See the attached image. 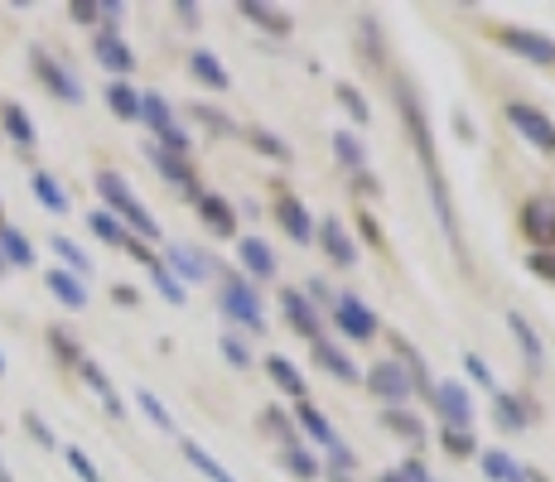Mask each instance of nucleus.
Masks as SVG:
<instances>
[{"mask_svg": "<svg viewBox=\"0 0 555 482\" xmlns=\"http://www.w3.org/2000/svg\"><path fill=\"white\" fill-rule=\"evenodd\" d=\"M396 107H401V116H406V126H411V140H416V150H420V164H425V174H430V188H435V208H440V227L449 232L454 251L464 256V241H459V227H454V208H449V198H444V184H440V164H435L430 126H425V116H420V102L411 97V87H406V82H396Z\"/></svg>", "mask_w": 555, "mask_h": 482, "instance_id": "f257e3e1", "label": "nucleus"}, {"mask_svg": "<svg viewBox=\"0 0 555 482\" xmlns=\"http://www.w3.org/2000/svg\"><path fill=\"white\" fill-rule=\"evenodd\" d=\"M97 193H102L107 213L116 217L121 227H131V232H136V241H160V222L145 213V203L131 193V184H126L116 169H102V174H97Z\"/></svg>", "mask_w": 555, "mask_h": 482, "instance_id": "f03ea898", "label": "nucleus"}, {"mask_svg": "<svg viewBox=\"0 0 555 482\" xmlns=\"http://www.w3.org/2000/svg\"><path fill=\"white\" fill-rule=\"evenodd\" d=\"M333 328H338L343 338H353V343H372V338H377V314L348 290V295L333 299Z\"/></svg>", "mask_w": 555, "mask_h": 482, "instance_id": "7ed1b4c3", "label": "nucleus"}, {"mask_svg": "<svg viewBox=\"0 0 555 482\" xmlns=\"http://www.w3.org/2000/svg\"><path fill=\"white\" fill-rule=\"evenodd\" d=\"M507 121H512V131L522 135L527 145L546 150V155L555 150V121L541 107H531V102H507Z\"/></svg>", "mask_w": 555, "mask_h": 482, "instance_id": "20e7f679", "label": "nucleus"}, {"mask_svg": "<svg viewBox=\"0 0 555 482\" xmlns=\"http://www.w3.org/2000/svg\"><path fill=\"white\" fill-rule=\"evenodd\" d=\"M218 304H222V314L232 323H242V328H251V333H261L266 328V319H261V299H256V290H251L247 280H227L222 285V295H218Z\"/></svg>", "mask_w": 555, "mask_h": 482, "instance_id": "39448f33", "label": "nucleus"}, {"mask_svg": "<svg viewBox=\"0 0 555 482\" xmlns=\"http://www.w3.org/2000/svg\"><path fill=\"white\" fill-rule=\"evenodd\" d=\"M34 73H39V82L49 87V97H58V102H68V107H78L83 102V82L73 78L63 63H58L54 54H44V49H34Z\"/></svg>", "mask_w": 555, "mask_h": 482, "instance_id": "423d86ee", "label": "nucleus"}, {"mask_svg": "<svg viewBox=\"0 0 555 482\" xmlns=\"http://www.w3.org/2000/svg\"><path fill=\"white\" fill-rule=\"evenodd\" d=\"M367 391L382 396L387 405H401V401H411L416 381H411V372H406L401 362H377V367L367 372Z\"/></svg>", "mask_w": 555, "mask_h": 482, "instance_id": "0eeeda50", "label": "nucleus"}, {"mask_svg": "<svg viewBox=\"0 0 555 482\" xmlns=\"http://www.w3.org/2000/svg\"><path fill=\"white\" fill-rule=\"evenodd\" d=\"M522 232L536 251H555V198H531L522 203Z\"/></svg>", "mask_w": 555, "mask_h": 482, "instance_id": "6e6552de", "label": "nucleus"}, {"mask_svg": "<svg viewBox=\"0 0 555 482\" xmlns=\"http://www.w3.org/2000/svg\"><path fill=\"white\" fill-rule=\"evenodd\" d=\"M435 405H440V415H444V429L473 425V401L459 381H440V386H435Z\"/></svg>", "mask_w": 555, "mask_h": 482, "instance_id": "1a4fd4ad", "label": "nucleus"}, {"mask_svg": "<svg viewBox=\"0 0 555 482\" xmlns=\"http://www.w3.org/2000/svg\"><path fill=\"white\" fill-rule=\"evenodd\" d=\"M314 241H319V246L333 256V266H358V246H353L348 227H343L338 217H324V222L314 227Z\"/></svg>", "mask_w": 555, "mask_h": 482, "instance_id": "9d476101", "label": "nucleus"}, {"mask_svg": "<svg viewBox=\"0 0 555 482\" xmlns=\"http://www.w3.org/2000/svg\"><path fill=\"white\" fill-rule=\"evenodd\" d=\"M78 376H83V381H87V391H92L97 401L107 405V415H111V420H126V405H121V396H116V386H111V376L102 372V367H97L92 357H83V362H78Z\"/></svg>", "mask_w": 555, "mask_h": 482, "instance_id": "9b49d317", "label": "nucleus"}, {"mask_svg": "<svg viewBox=\"0 0 555 482\" xmlns=\"http://www.w3.org/2000/svg\"><path fill=\"white\" fill-rule=\"evenodd\" d=\"M502 44L531 63H555V39L536 34V29H502Z\"/></svg>", "mask_w": 555, "mask_h": 482, "instance_id": "f8f14e48", "label": "nucleus"}, {"mask_svg": "<svg viewBox=\"0 0 555 482\" xmlns=\"http://www.w3.org/2000/svg\"><path fill=\"white\" fill-rule=\"evenodd\" d=\"M92 54H97V63H102V68H111V73H116V82L126 78L131 68H136V54H131V44H126L121 34H107V29L97 34V49H92Z\"/></svg>", "mask_w": 555, "mask_h": 482, "instance_id": "ddd939ff", "label": "nucleus"}, {"mask_svg": "<svg viewBox=\"0 0 555 482\" xmlns=\"http://www.w3.org/2000/svg\"><path fill=\"white\" fill-rule=\"evenodd\" d=\"M237 261H242V270H247L251 280H276V251L261 237L237 241Z\"/></svg>", "mask_w": 555, "mask_h": 482, "instance_id": "4468645a", "label": "nucleus"}, {"mask_svg": "<svg viewBox=\"0 0 555 482\" xmlns=\"http://www.w3.org/2000/svg\"><path fill=\"white\" fill-rule=\"evenodd\" d=\"M160 266H165L179 285H184V280H208V270H213L194 246H165V261H160Z\"/></svg>", "mask_w": 555, "mask_h": 482, "instance_id": "2eb2a0df", "label": "nucleus"}, {"mask_svg": "<svg viewBox=\"0 0 555 482\" xmlns=\"http://www.w3.org/2000/svg\"><path fill=\"white\" fill-rule=\"evenodd\" d=\"M280 309H285V319L295 323V333H305V338L319 343V314L305 299V290H280Z\"/></svg>", "mask_w": 555, "mask_h": 482, "instance_id": "dca6fc26", "label": "nucleus"}, {"mask_svg": "<svg viewBox=\"0 0 555 482\" xmlns=\"http://www.w3.org/2000/svg\"><path fill=\"white\" fill-rule=\"evenodd\" d=\"M150 160H155V169L165 174L169 184H179L189 198H203L198 193V179H194V169H189V160H179V155H169V150H160V145H150Z\"/></svg>", "mask_w": 555, "mask_h": 482, "instance_id": "f3484780", "label": "nucleus"}, {"mask_svg": "<svg viewBox=\"0 0 555 482\" xmlns=\"http://www.w3.org/2000/svg\"><path fill=\"white\" fill-rule=\"evenodd\" d=\"M198 217H203V227H208L213 237H232V232H237V213H232V203H222L218 193H203V198H198Z\"/></svg>", "mask_w": 555, "mask_h": 482, "instance_id": "a211bd4d", "label": "nucleus"}, {"mask_svg": "<svg viewBox=\"0 0 555 482\" xmlns=\"http://www.w3.org/2000/svg\"><path fill=\"white\" fill-rule=\"evenodd\" d=\"M507 328H512V343H517V348H522V357H527V367H541V362H546V343H541V333H536V328H531L517 309L507 314Z\"/></svg>", "mask_w": 555, "mask_h": 482, "instance_id": "6ab92c4d", "label": "nucleus"}, {"mask_svg": "<svg viewBox=\"0 0 555 482\" xmlns=\"http://www.w3.org/2000/svg\"><path fill=\"white\" fill-rule=\"evenodd\" d=\"M49 295H54L63 309H73V314H78V309H87V285L78 280V275H68L63 266L49 270Z\"/></svg>", "mask_w": 555, "mask_h": 482, "instance_id": "aec40b11", "label": "nucleus"}, {"mask_svg": "<svg viewBox=\"0 0 555 482\" xmlns=\"http://www.w3.org/2000/svg\"><path fill=\"white\" fill-rule=\"evenodd\" d=\"M493 415H498V425H502V429H527L531 420H536L531 401L512 396V391H498V396H493Z\"/></svg>", "mask_w": 555, "mask_h": 482, "instance_id": "412c9836", "label": "nucleus"}, {"mask_svg": "<svg viewBox=\"0 0 555 482\" xmlns=\"http://www.w3.org/2000/svg\"><path fill=\"white\" fill-rule=\"evenodd\" d=\"M29 188H34V198H39V203H44V208H49L54 217H63L68 208H73V203H68V188L58 184V179L49 174V169H34V179H29Z\"/></svg>", "mask_w": 555, "mask_h": 482, "instance_id": "4be33fe9", "label": "nucleus"}, {"mask_svg": "<svg viewBox=\"0 0 555 482\" xmlns=\"http://www.w3.org/2000/svg\"><path fill=\"white\" fill-rule=\"evenodd\" d=\"M266 376L276 381L290 401H305V376H300V367H295L290 357H280V352L276 357H266Z\"/></svg>", "mask_w": 555, "mask_h": 482, "instance_id": "5701e85b", "label": "nucleus"}, {"mask_svg": "<svg viewBox=\"0 0 555 482\" xmlns=\"http://www.w3.org/2000/svg\"><path fill=\"white\" fill-rule=\"evenodd\" d=\"M189 73H194L203 87H213V92H227V87H232L227 68H222L218 54H208V49H194V54H189Z\"/></svg>", "mask_w": 555, "mask_h": 482, "instance_id": "b1692460", "label": "nucleus"}, {"mask_svg": "<svg viewBox=\"0 0 555 482\" xmlns=\"http://www.w3.org/2000/svg\"><path fill=\"white\" fill-rule=\"evenodd\" d=\"M0 126H5V135H10L15 145H25V150L39 140V131H34V116H29L20 102H5V107H0Z\"/></svg>", "mask_w": 555, "mask_h": 482, "instance_id": "393cba45", "label": "nucleus"}, {"mask_svg": "<svg viewBox=\"0 0 555 482\" xmlns=\"http://www.w3.org/2000/svg\"><path fill=\"white\" fill-rule=\"evenodd\" d=\"M242 15H247L251 25H261L266 34H290V25H295L280 5H266V0H242Z\"/></svg>", "mask_w": 555, "mask_h": 482, "instance_id": "a878e982", "label": "nucleus"}, {"mask_svg": "<svg viewBox=\"0 0 555 482\" xmlns=\"http://www.w3.org/2000/svg\"><path fill=\"white\" fill-rule=\"evenodd\" d=\"M314 362H319L329 376H338V381H362V372L353 367V357L343 348H333V343H324V338L314 343Z\"/></svg>", "mask_w": 555, "mask_h": 482, "instance_id": "bb28decb", "label": "nucleus"}, {"mask_svg": "<svg viewBox=\"0 0 555 482\" xmlns=\"http://www.w3.org/2000/svg\"><path fill=\"white\" fill-rule=\"evenodd\" d=\"M483 463V473H488V482H531V473L517 463L512 454H502V449H488V454L478 458Z\"/></svg>", "mask_w": 555, "mask_h": 482, "instance_id": "cd10ccee", "label": "nucleus"}, {"mask_svg": "<svg viewBox=\"0 0 555 482\" xmlns=\"http://www.w3.org/2000/svg\"><path fill=\"white\" fill-rule=\"evenodd\" d=\"M276 217H280V227H285V237H295L300 246L314 241V217L305 213V203H295V198H290V203H280Z\"/></svg>", "mask_w": 555, "mask_h": 482, "instance_id": "c85d7f7f", "label": "nucleus"}, {"mask_svg": "<svg viewBox=\"0 0 555 482\" xmlns=\"http://www.w3.org/2000/svg\"><path fill=\"white\" fill-rule=\"evenodd\" d=\"M295 420L309 429V439H314V444H324V449H338V444H343V439H338V429H333L329 420H324V415H319V410H314L309 401L295 405Z\"/></svg>", "mask_w": 555, "mask_h": 482, "instance_id": "c756f323", "label": "nucleus"}, {"mask_svg": "<svg viewBox=\"0 0 555 482\" xmlns=\"http://www.w3.org/2000/svg\"><path fill=\"white\" fill-rule=\"evenodd\" d=\"M0 256H5V266H20V270L34 266V246H29V237L20 227H0Z\"/></svg>", "mask_w": 555, "mask_h": 482, "instance_id": "7c9ffc66", "label": "nucleus"}, {"mask_svg": "<svg viewBox=\"0 0 555 482\" xmlns=\"http://www.w3.org/2000/svg\"><path fill=\"white\" fill-rule=\"evenodd\" d=\"M179 454L189 458V463H194V468H198V473H203L208 482H237V478H232V473H227V468L218 463V458L208 454L203 444H194V439H179Z\"/></svg>", "mask_w": 555, "mask_h": 482, "instance_id": "2f4dec72", "label": "nucleus"}, {"mask_svg": "<svg viewBox=\"0 0 555 482\" xmlns=\"http://www.w3.org/2000/svg\"><path fill=\"white\" fill-rule=\"evenodd\" d=\"M102 97H107L111 116H121V121H140V92L131 87V82H111Z\"/></svg>", "mask_w": 555, "mask_h": 482, "instance_id": "473e14b6", "label": "nucleus"}, {"mask_svg": "<svg viewBox=\"0 0 555 482\" xmlns=\"http://www.w3.org/2000/svg\"><path fill=\"white\" fill-rule=\"evenodd\" d=\"M140 121H145L155 135H165L169 126H174V111H169V102L160 92H140Z\"/></svg>", "mask_w": 555, "mask_h": 482, "instance_id": "72a5a7b5", "label": "nucleus"}, {"mask_svg": "<svg viewBox=\"0 0 555 482\" xmlns=\"http://www.w3.org/2000/svg\"><path fill=\"white\" fill-rule=\"evenodd\" d=\"M382 425H391L406 444H425V425H420V415L401 410V405H387V410H382Z\"/></svg>", "mask_w": 555, "mask_h": 482, "instance_id": "f704fd0d", "label": "nucleus"}, {"mask_svg": "<svg viewBox=\"0 0 555 482\" xmlns=\"http://www.w3.org/2000/svg\"><path fill=\"white\" fill-rule=\"evenodd\" d=\"M49 251H58V261L68 266V275H78V280H87V275H92V261H87V251L78 246V241L49 237Z\"/></svg>", "mask_w": 555, "mask_h": 482, "instance_id": "c9c22d12", "label": "nucleus"}, {"mask_svg": "<svg viewBox=\"0 0 555 482\" xmlns=\"http://www.w3.org/2000/svg\"><path fill=\"white\" fill-rule=\"evenodd\" d=\"M87 227H92V237H102L107 246H121V251H126V241H131V232H126V227H121V222H116L107 208L87 213Z\"/></svg>", "mask_w": 555, "mask_h": 482, "instance_id": "e433bc0d", "label": "nucleus"}, {"mask_svg": "<svg viewBox=\"0 0 555 482\" xmlns=\"http://www.w3.org/2000/svg\"><path fill=\"white\" fill-rule=\"evenodd\" d=\"M136 405L145 410V415H150V425H155V429H165V434H179V425H174V415L165 410V401H160L155 391H145V386H140V391H136Z\"/></svg>", "mask_w": 555, "mask_h": 482, "instance_id": "4c0bfd02", "label": "nucleus"}, {"mask_svg": "<svg viewBox=\"0 0 555 482\" xmlns=\"http://www.w3.org/2000/svg\"><path fill=\"white\" fill-rule=\"evenodd\" d=\"M285 468H290V473H295L300 482H314V478H319V458L309 454L305 444H285Z\"/></svg>", "mask_w": 555, "mask_h": 482, "instance_id": "58836bf2", "label": "nucleus"}, {"mask_svg": "<svg viewBox=\"0 0 555 482\" xmlns=\"http://www.w3.org/2000/svg\"><path fill=\"white\" fill-rule=\"evenodd\" d=\"M333 155L348 164V169H358V174H362V160H367V150H362V140L353 131H333Z\"/></svg>", "mask_w": 555, "mask_h": 482, "instance_id": "ea45409f", "label": "nucleus"}, {"mask_svg": "<svg viewBox=\"0 0 555 482\" xmlns=\"http://www.w3.org/2000/svg\"><path fill=\"white\" fill-rule=\"evenodd\" d=\"M150 275H155V290H160V295H165L169 304H184V299H189V290H184V285H179V280H174V275H169V270L160 266V256L150 261Z\"/></svg>", "mask_w": 555, "mask_h": 482, "instance_id": "a19ab883", "label": "nucleus"}, {"mask_svg": "<svg viewBox=\"0 0 555 482\" xmlns=\"http://www.w3.org/2000/svg\"><path fill=\"white\" fill-rule=\"evenodd\" d=\"M63 458H68V468H73V473H78L83 482H102L97 463H92V458H87L83 449H78V444H68V449H63Z\"/></svg>", "mask_w": 555, "mask_h": 482, "instance_id": "79ce46f5", "label": "nucleus"}, {"mask_svg": "<svg viewBox=\"0 0 555 482\" xmlns=\"http://www.w3.org/2000/svg\"><path fill=\"white\" fill-rule=\"evenodd\" d=\"M251 145H256L261 155H271V160H290V145H285L276 131H251Z\"/></svg>", "mask_w": 555, "mask_h": 482, "instance_id": "37998d69", "label": "nucleus"}, {"mask_svg": "<svg viewBox=\"0 0 555 482\" xmlns=\"http://www.w3.org/2000/svg\"><path fill=\"white\" fill-rule=\"evenodd\" d=\"M338 102L348 107V116H353V121H367V116H372V111H367V102H362V92L353 87V82H343V87H338Z\"/></svg>", "mask_w": 555, "mask_h": 482, "instance_id": "c03bdc74", "label": "nucleus"}, {"mask_svg": "<svg viewBox=\"0 0 555 482\" xmlns=\"http://www.w3.org/2000/svg\"><path fill=\"white\" fill-rule=\"evenodd\" d=\"M49 348H54L58 357H63V362H73V367L83 362V352H78V343H73V338H68L63 328H49Z\"/></svg>", "mask_w": 555, "mask_h": 482, "instance_id": "a18cd8bd", "label": "nucleus"}, {"mask_svg": "<svg viewBox=\"0 0 555 482\" xmlns=\"http://www.w3.org/2000/svg\"><path fill=\"white\" fill-rule=\"evenodd\" d=\"M464 367H469V376H473V381H478V386H488V391L498 396V376L488 372V362H483L478 352H464Z\"/></svg>", "mask_w": 555, "mask_h": 482, "instance_id": "49530a36", "label": "nucleus"}, {"mask_svg": "<svg viewBox=\"0 0 555 482\" xmlns=\"http://www.w3.org/2000/svg\"><path fill=\"white\" fill-rule=\"evenodd\" d=\"M218 348H222V357H227L232 367H251V352L242 348V338H232V333H222V338H218Z\"/></svg>", "mask_w": 555, "mask_h": 482, "instance_id": "de8ad7c7", "label": "nucleus"}, {"mask_svg": "<svg viewBox=\"0 0 555 482\" xmlns=\"http://www.w3.org/2000/svg\"><path fill=\"white\" fill-rule=\"evenodd\" d=\"M25 429H29V434H34V444H44V449H58L54 429L44 425V415H34V410H25Z\"/></svg>", "mask_w": 555, "mask_h": 482, "instance_id": "09e8293b", "label": "nucleus"}, {"mask_svg": "<svg viewBox=\"0 0 555 482\" xmlns=\"http://www.w3.org/2000/svg\"><path fill=\"white\" fill-rule=\"evenodd\" d=\"M444 449L454 458H469L473 454V434L469 429H444Z\"/></svg>", "mask_w": 555, "mask_h": 482, "instance_id": "8fccbe9b", "label": "nucleus"}, {"mask_svg": "<svg viewBox=\"0 0 555 482\" xmlns=\"http://www.w3.org/2000/svg\"><path fill=\"white\" fill-rule=\"evenodd\" d=\"M527 270H531V275H546V280H555V251H531Z\"/></svg>", "mask_w": 555, "mask_h": 482, "instance_id": "3c124183", "label": "nucleus"}, {"mask_svg": "<svg viewBox=\"0 0 555 482\" xmlns=\"http://www.w3.org/2000/svg\"><path fill=\"white\" fill-rule=\"evenodd\" d=\"M194 116L203 121V126H213V131H222V135H232V131H237V126H232V121H227L222 111H213V107H194Z\"/></svg>", "mask_w": 555, "mask_h": 482, "instance_id": "603ef678", "label": "nucleus"}, {"mask_svg": "<svg viewBox=\"0 0 555 482\" xmlns=\"http://www.w3.org/2000/svg\"><path fill=\"white\" fill-rule=\"evenodd\" d=\"M396 478H401V482H435L430 473H425V463H420V458H406V463L396 468Z\"/></svg>", "mask_w": 555, "mask_h": 482, "instance_id": "864d4df0", "label": "nucleus"}, {"mask_svg": "<svg viewBox=\"0 0 555 482\" xmlns=\"http://www.w3.org/2000/svg\"><path fill=\"white\" fill-rule=\"evenodd\" d=\"M68 15H73L78 25H92V20H97V0H73V5H68Z\"/></svg>", "mask_w": 555, "mask_h": 482, "instance_id": "5fc2aeb1", "label": "nucleus"}, {"mask_svg": "<svg viewBox=\"0 0 555 482\" xmlns=\"http://www.w3.org/2000/svg\"><path fill=\"white\" fill-rule=\"evenodd\" d=\"M305 290H309L305 299H314V304H333V290H329V285H324V280H309Z\"/></svg>", "mask_w": 555, "mask_h": 482, "instance_id": "6e6d98bb", "label": "nucleus"}, {"mask_svg": "<svg viewBox=\"0 0 555 482\" xmlns=\"http://www.w3.org/2000/svg\"><path fill=\"white\" fill-rule=\"evenodd\" d=\"M126 256H136V261H145V266H150V261H155V251H150V246H145V241H126Z\"/></svg>", "mask_w": 555, "mask_h": 482, "instance_id": "4d7b16f0", "label": "nucleus"}, {"mask_svg": "<svg viewBox=\"0 0 555 482\" xmlns=\"http://www.w3.org/2000/svg\"><path fill=\"white\" fill-rule=\"evenodd\" d=\"M174 15H179L184 25H198V5H194V0H179V5H174Z\"/></svg>", "mask_w": 555, "mask_h": 482, "instance_id": "13d9d810", "label": "nucleus"}, {"mask_svg": "<svg viewBox=\"0 0 555 482\" xmlns=\"http://www.w3.org/2000/svg\"><path fill=\"white\" fill-rule=\"evenodd\" d=\"M116 304H136V290H131V285H116Z\"/></svg>", "mask_w": 555, "mask_h": 482, "instance_id": "bf43d9fd", "label": "nucleus"}, {"mask_svg": "<svg viewBox=\"0 0 555 482\" xmlns=\"http://www.w3.org/2000/svg\"><path fill=\"white\" fill-rule=\"evenodd\" d=\"M0 482H15V478H10V468H5V463H0Z\"/></svg>", "mask_w": 555, "mask_h": 482, "instance_id": "052dcab7", "label": "nucleus"}, {"mask_svg": "<svg viewBox=\"0 0 555 482\" xmlns=\"http://www.w3.org/2000/svg\"><path fill=\"white\" fill-rule=\"evenodd\" d=\"M0 376H5V352H0Z\"/></svg>", "mask_w": 555, "mask_h": 482, "instance_id": "680f3d73", "label": "nucleus"}, {"mask_svg": "<svg viewBox=\"0 0 555 482\" xmlns=\"http://www.w3.org/2000/svg\"><path fill=\"white\" fill-rule=\"evenodd\" d=\"M5 270H10V266H5V256H0V275H5Z\"/></svg>", "mask_w": 555, "mask_h": 482, "instance_id": "e2e57ef3", "label": "nucleus"}]
</instances>
